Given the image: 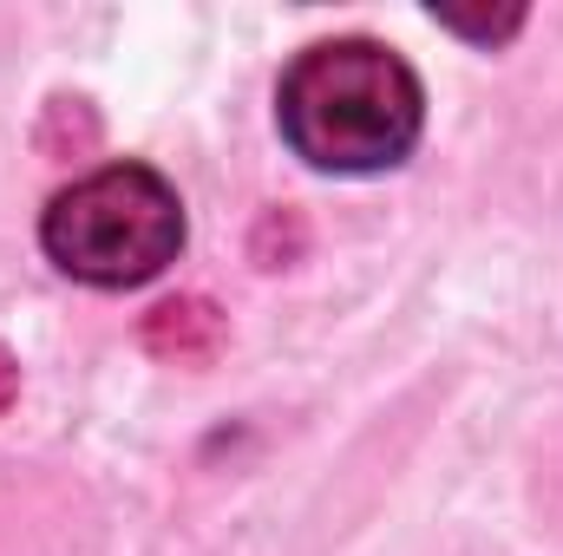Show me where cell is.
<instances>
[{"label":"cell","mask_w":563,"mask_h":556,"mask_svg":"<svg viewBox=\"0 0 563 556\" xmlns=\"http://www.w3.org/2000/svg\"><path fill=\"white\" fill-rule=\"evenodd\" d=\"M276 125L288 151L334 177H374L413 157L426 132L420 73L380 40H321L295 53L276 86Z\"/></svg>","instance_id":"1"},{"label":"cell","mask_w":563,"mask_h":556,"mask_svg":"<svg viewBox=\"0 0 563 556\" xmlns=\"http://www.w3.org/2000/svg\"><path fill=\"white\" fill-rule=\"evenodd\" d=\"M40 243L53 269H66L86 288H139L164 276L184 249V203L164 170L151 164H106L66 184L46 216Z\"/></svg>","instance_id":"2"},{"label":"cell","mask_w":563,"mask_h":556,"mask_svg":"<svg viewBox=\"0 0 563 556\" xmlns=\"http://www.w3.org/2000/svg\"><path fill=\"white\" fill-rule=\"evenodd\" d=\"M13 387H20V374H13V354L0 347V413H7V400H13Z\"/></svg>","instance_id":"3"}]
</instances>
